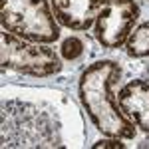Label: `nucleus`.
I'll return each mask as SVG.
<instances>
[{"instance_id": "2", "label": "nucleus", "mask_w": 149, "mask_h": 149, "mask_svg": "<svg viewBox=\"0 0 149 149\" xmlns=\"http://www.w3.org/2000/svg\"><path fill=\"white\" fill-rule=\"evenodd\" d=\"M2 30L28 42L52 44L60 38L58 20L48 0H0Z\"/></svg>"}, {"instance_id": "6", "label": "nucleus", "mask_w": 149, "mask_h": 149, "mask_svg": "<svg viewBox=\"0 0 149 149\" xmlns=\"http://www.w3.org/2000/svg\"><path fill=\"white\" fill-rule=\"evenodd\" d=\"M117 102L121 111L135 123V125L149 133V84L143 80H133L125 84L119 93Z\"/></svg>"}, {"instance_id": "8", "label": "nucleus", "mask_w": 149, "mask_h": 149, "mask_svg": "<svg viewBox=\"0 0 149 149\" xmlns=\"http://www.w3.org/2000/svg\"><path fill=\"white\" fill-rule=\"evenodd\" d=\"M62 56L64 60H70V62H74V60H78V58L84 54V42H81L80 38H76V36H70L66 38L64 42H62Z\"/></svg>"}, {"instance_id": "9", "label": "nucleus", "mask_w": 149, "mask_h": 149, "mask_svg": "<svg viewBox=\"0 0 149 149\" xmlns=\"http://www.w3.org/2000/svg\"><path fill=\"white\" fill-rule=\"evenodd\" d=\"M102 147L121 149V147H125V145L121 143V139H117V137H107V139H100L97 143H93V149H102Z\"/></svg>"}, {"instance_id": "4", "label": "nucleus", "mask_w": 149, "mask_h": 149, "mask_svg": "<svg viewBox=\"0 0 149 149\" xmlns=\"http://www.w3.org/2000/svg\"><path fill=\"white\" fill-rule=\"evenodd\" d=\"M139 6L135 0H102L95 18V38L103 48L125 44L137 22Z\"/></svg>"}, {"instance_id": "7", "label": "nucleus", "mask_w": 149, "mask_h": 149, "mask_svg": "<svg viewBox=\"0 0 149 149\" xmlns=\"http://www.w3.org/2000/svg\"><path fill=\"white\" fill-rule=\"evenodd\" d=\"M125 44H127L129 56H135V58L149 56V22L139 24L137 28L129 34Z\"/></svg>"}, {"instance_id": "3", "label": "nucleus", "mask_w": 149, "mask_h": 149, "mask_svg": "<svg viewBox=\"0 0 149 149\" xmlns=\"http://www.w3.org/2000/svg\"><path fill=\"white\" fill-rule=\"evenodd\" d=\"M0 62L4 70H16L26 76L48 78L62 70V60L48 44L28 42L2 30L0 34Z\"/></svg>"}, {"instance_id": "5", "label": "nucleus", "mask_w": 149, "mask_h": 149, "mask_svg": "<svg viewBox=\"0 0 149 149\" xmlns=\"http://www.w3.org/2000/svg\"><path fill=\"white\" fill-rule=\"evenodd\" d=\"M58 24L70 30H88L95 24L102 0H50Z\"/></svg>"}, {"instance_id": "1", "label": "nucleus", "mask_w": 149, "mask_h": 149, "mask_svg": "<svg viewBox=\"0 0 149 149\" xmlns=\"http://www.w3.org/2000/svg\"><path fill=\"white\" fill-rule=\"evenodd\" d=\"M119 80V66L115 62L103 60L93 62L81 72L80 100L90 115L92 123L103 135L117 139H133L137 125L127 117L113 93V86Z\"/></svg>"}]
</instances>
